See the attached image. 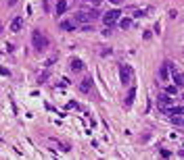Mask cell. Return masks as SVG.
Here are the masks:
<instances>
[{
    "mask_svg": "<svg viewBox=\"0 0 184 160\" xmlns=\"http://www.w3.org/2000/svg\"><path fill=\"white\" fill-rule=\"evenodd\" d=\"M174 125H184V119H180L178 115H174V121H172Z\"/></svg>",
    "mask_w": 184,
    "mask_h": 160,
    "instance_id": "e0dca14e",
    "label": "cell"
},
{
    "mask_svg": "<svg viewBox=\"0 0 184 160\" xmlns=\"http://www.w3.org/2000/svg\"><path fill=\"white\" fill-rule=\"evenodd\" d=\"M165 110H167L170 115H182L184 112V108H165Z\"/></svg>",
    "mask_w": 184,
    "mask_h": 160,
    "instance_id": "5bb4252c",
    "label": "cell"
},
{
    "mask_svg": "<svg viewBox=\"0 0 184 160\" xmlns=\"http://www.w3.org/2000/svg\"><path fill=\"white\" fill-rule=\"evenodd\" d=\"M174 81H176V85L182 87L184 85V73H176V71H174Z\"/></svg>",
    "mask_w": 184,
    "mask_h": 160,
    "instance_id": "8fae6325",
    "label": "cell"
},
{
    "mask_svg": "<svg viewBox=\"0 0 184 160\" xmlns=\"http://www.w3.org/2000/svg\"><path fill=\"white\" fill-rule=\"evenodd\" d=\"M46 79H48V73H42V75H40V77H38V81H40V83H44Z\"/></svg>",
    "mask_w": 184,
    "mask_h": 160,
    "instance_id": "d6986e66",
    "label": "cell"
},
{
    "mask_svg": "<svg viewBox=\"0 0 184 160\" xmlns=\"http://www.w3.org/2000/svg\"><path fill=\"white\" fill-rule=\"evenodd\" d=\"M134 98H136V87H130V92H128V98H126L124 106H126V108H130V106H132V102H134Z\"/></svg>",
    "mask_w": 184,
    "mask_h": 160,
    "instance_id": "8992f818",
    "label": "cell"
},
{
    "mask_svg": "<svg viewBox=\"0 0 184 160\" xmlns=\"http://www.w3.org/2000/svg\"><path fill=\"white\" fill-rule=\"evenodd\" d=\"M0 33H2V25H0Z\"/></svg>",
    "mask_w": 184,
    "mask_h": 160,
    "instance_id": "7402d4cb",
    "label": "cell"
},
{
    "mask_svg": "<svg viewBox=\"0 0 184 160\" xmlns=\"http://www.w3.org/2000/svg\"><path fill=\"white\" fill-rule=\"evenodd\" d=\"M32 42H34V48H36L38 52H42V50H46V48H48V40H46V36H42L38 29L32 33Z\"/></svg>",
    "mask_w": 184,
    "mask_h": 160,
    "instance_id": "7a4b0ae2",
    "label": "cell"
},
{
    "mask_svg": "<svg viewBox=\"0 0 184 160\" xmlns=\"http://www.w3.org/2000/svg\"><path fill=\"white\" fill-rule=\"evenodd\" d=\"M178 85H170V87H165V92L170 94V96H174V94H178V89H176Z\"/></svg>",
    "mask_w": 184,
    "mask_h": 160,
    "instance_id": "2e32d148",
    "label": "cell"
},
{
    "mask_svg": "<svg viewBox=\"0 0 184 160\" xmlns=\"http://www.w3.org/2000/svg\"><path fill=\"white\" fill-rule=\"evenodd\" d=\"M21 27H23V19H21V17L13 19V23H11V29H13V31H21Z\"/></svg>",
    "mask_w": 184,
    "mask_h": 160,
    "instance_id": "ba28073f",
    "label": "cell"
},
{
    "mask_svg": "<svg viewBox=\"0 0 184 160\" xmlns=\"http://www.w3.org/2000/svg\"><path fill=\"white\" fill-rule=\"evenodd\" d=\"M100 13H98V8L94 6V8H90V10H78L75 15H73V21L75 23H90L92 19H96Z\"/></svg>",
    "mask_w": 184,
    "mask_h": 160,
    "instance_id": "6da1fadb",
    "label": "cell"
},
{
    "mask_svg": "<svg viewBox=\"0 0 184 160\" xmlns=\"http://www.w3.org/2000/svg\"><path fill=\"white\" fill-rule=\"evenodd\" d=\"M65 10H67V2L65 0H59L57 2V15H63Z\"/></svg>",
    "mask_w": 184,
    "mask_h": 160,
    "instance_id": "30bf717a",
    "label": "cell"
},
{
    "mask_svg": "<svg viewBox=\"0 0 184 160\" xmlns=\"http://www.w3.org/2000/svg\"><path fill=\"white\" fill-rule=\"evenodd\" d=\"M82 4H90V6H100V0H82Z\"/></svg>",
    "mask_w": 184,
    "mask_h": 160,
    "instance_id": "9a60e30c",
    "label": "cell"
},
{
    "mask_svg": "<svg viewBox=\"0 0 184 160\" xmlns=\"http://www.w3.org/2000/svg\"><path fill=\"white\" fill-rule=\"evenodd\" d=\"M167 69H170V63H163V67H161V71H159V79H167V77H170Z\"/></svg>",
    "mask_w": 184,
    "mask_h": 160,
    "instance_id": "9c48e42d",
    "label": "cell"
},
{
    "mask_svg": "<svg viewBox=\"0 0 184 160\" xmlns=\"http://www.w3.org/2000/svg\"><path fill=\"white\" fill-rule=\"evenodd\" d=\"M119 73H121V83H130V77H132V69L121 65L119 67Z\"/></svg>",
    "mask_w": 184,
    "mask_h": 160,
    "instance_id": "277c9868",
    "label": "cell"
},
{
    "mask_svg": "<svg viewBox=\"0 0 184 160\" xmlns=\"http://www.w3.org/2000/svg\"><path fill=\"white\" fill-rule=\"evenodd\" d=\"M90 87H92V77H90V75H88L86 79L82 81V85H80V89H82L84 94H88V92H90Z\"/></svg>",
    "mask_w": 184,
    "mask_h": 160,
    "instance_id": "52a82bcc",
    "label": "cell"
},
{
    "mask_svg": "<svg viewBox=\"0 0 184 160\" xmlns=\"http://www.w3.org/2000/svg\"><path fill=\"white\" fill-rule=\"evenodd\" d=\"M161 156H163V158H170V156H172V154H170V152H167V150H161Z\"/></svg>",
    "mask_w": 184,
    "mask_h": 160,
    "instance_id": "ffe728a7",
    "label": "cell"
},
{
    "mask_svg": "<svg viewBox=\"0 0 184 160\" xmlns=\"http://www.w3.org/2000/svg\"><path fill=\"white\" fill-rule=\"evenodd\" d=\"M84 69H86V67H84V63H82L80 58H73V60H71V71H73V73H82Z\"/></svg>",
    "mask_w": 184,
    "mask_h": 160,
    "instance_id": "5b68a950",
    "label": "cell"
},
{
    "mask_svg": "<svg viewBox=\"0 0 184 160\" xmlns=\"http://www.w3.org/2000/svg\"><path fill=\"white\" fill-rule=\"evenodd\" d=\"M178 156H180V158H184V150H182V152H180V154H178Z\"/></svg>",
    "mask_w": 184,
    "mask_h": 160,
    "instance_id": "44dd1931",
    "label": "cell"
},
{
    "mask_svg": "<svg viewBox=\"0 0 184 160\" xmlns=\"http://www.w3.org/2000/svg\"><path fill=\"white\" fill-rule=\"evenodd\" d=\"M119 25H121L124 29H128V27H130V19H121V23H119Z\"/></svg>",
    "mask_w": 184,
    "mask_h": 160,
    "instance_id": "ac0fdd59",
    "label": "cell"
},
{
    "mask_svg": "<svg viewBox=\"0 0 184 160\" xmlns=\"http://www.w3.org/2000/svg\"><path fill=\"white\" fill-rule=\"evenodd\" d=\"M61 27H63L65 31H73V29H75V25H73L71 21H63V23H61Z\"/></svg>",
    "mask_w": 184,
    "mask_h": 160,
    "instance_id": "7c38bea8",
    "label": "cell"
},
{
    "mask_svg": "<svg viewBox=\"0 0 184 160\" xmlns=\"http://www.w3.org/2000/svg\"><path fill=\"white\" fill-rule=\"evenodd\" d=\"M170 102H172V98H170V96H159V104H165V106H167Z\"/></svg>",
    "mask_w": 184,
    "mask_h": 160,
    "instance_id": "4fadbf2b",
    "label": "cell"
},
{
    "mask_svg": "<svg viewBox=\"0 0 184 160\" xmlns=\"http://www.w3.org/2000/svg\"><path fill=\"white\" fill-rule=\"evenodd\" d=\"M119 17H121V13H119L117 8H113V10H109V13L103 17V21H105L107 27H111V25H115V23L119 21Z\"/></svg>",
    "mask_w": 184,
    "mask_h": 160,
    "instance_id": "3957f363",
    "label": "cell"
}]
</instances>
